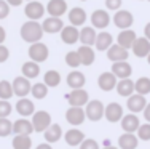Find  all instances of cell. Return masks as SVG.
Wrapping results in <instances>:
<instances>
[{
  "label": "cell",
  "instance_id": "cell-6",
  "mask_svg": "<svg viewBox=\"0 0 150 149\" xmlns=\"http://www.w3.org/2000/svg\"><path fill=\"white\" fill-rule=\"evenodd\" d=\"M11 87H13V93H15L18 98H26L27 95L30 93V90H32L30 80L26 79L24 76L16 77V79L11 82Z\"/></svg>",
  "mask_w": 150,
  "mask_h": 149
},
{
  "label": "cell",
  "instance_id": "cell-31",
  "mask_svg": "<svg viewBox=\"0 0 150 149\" xmlns=\"http://www.w3.org/2000/svg\"><path fill=\"white\" fill-rule=\"evenodd\" d=\"M43 136H45V143L53 144L62 138V128H61V125H58V123H51L50 128L45 130Z\"/></svg>",
  "mask_w": 150,
  "mask_h": 149
},
{
  "label": "cell",
  "instance_id": "cell-8",
  "mask_svg": "<svg viewBox=\"0 0 150 149\" xmlns=\"http://www.w3.org/2000/svg\"><path fill=\"white\" fill-rule=\"evenodd\" d=\"M133 23H134V16H133V13L128 11V10H118V11H115V15H113V24L121 31L129 29V27L133 26Z\"/></svg>",
  "mask_w": 150,
  "mask_h": 149
},
{
  "label": "cell",
  "instance_id": "cell-55",
  "mask_svg": "<svg viewBox=\"0 0 150 149\" xmlns=\"http://www.w3.org/2000/svg\"><path fill=\"white\" fill-rule=\"evenodd\" d=\"M27 2H32V0H27Z\"/></svg>",
  "mask_w": 150,
  "mask_h": 149
},
{
  "label": "cell",
  "instance_id": "cell-47",
  "mask_svg": "<svg viewBox=\"0 0 150 149\" xmlns=\"http://www.w3.org/2000/svg\"><path fill=\"white\" fill-rule=\"evenodd\" d=\"M144 117H145V120L150 123V103H147V106H145V109H144Z\"/></svg>",
  "mask_w": 150,
  "mask_h": 149
},
{
  "label": "cell",
  "instance_id": "cell-40",
  "mask_svg": "<svg viewBox=\"0 0 150 149\" xmlns=\"http://www.w3.org/2000/svg\"><path fill=\"white\" fill-rule=\"evenodd\" d=\"M66 64L69 67H74V69H77L78 66H81V61H80V56H78V53L72 50V51H69L66 55Z\"/></svg>",
  "mask_w": 150,
  "mask_h": 149
},
{
  "label": "cell",
  "instance_id": "cell-45",
  "mask_svg": "<svg viewBox=\"0 0 150 149\" xmlns=\"http://www.w3.org/2000/svg\"><path fill=\"white\" fill-rule=\"evenodd\" d=\"M10 15V5L6 0H0V19H5Z\"/></svg>",
  "mask_w": 150,
  "mask_h": 149
},
{
  "label": "cell",
  "instance_id": "cell-52",
  "mask_svg": "<svg viewBox=\"0 0 150 149\" xmlns=\"http://www.w3.org/2000/svg\"><path fill=\"white\" fill-rule=\"evenodd\" d=\"M102 149H120V148H115V146H104Z\"/></svg>",
  "mask_w": 150,
  "mask_h": 149
},
{
  "label": "cell",
  "instance_id": "cell-18",
  "mask_svg": "<svg viewBox=\"0 0 150 149\" xmlns=\"http://www.w3.org/2000/svg\"><path fill=\"white\" fill-rule=\"evenodd\" d=\"M45 8H46V11H48L50 16L61 18L67 11V2L66 0H50Z\"/></svg>",
  "mask_w": 150,
  "mask_h": 149
},
{
  "label": "cell",
  "instance_id": "cell-33",
  "mask_svg": "<svg viewBox=\"0 0 150 149\" xmlns=\"http://www.w3.org/2000/svg\"><path fill=\"white\" fill-rule=\"evenodd\" d=\"M21 72H23V76L26 77V79H37L38 74H40V66H38V63H34V61H26L21 67Z\"/></svg>",
  "mask_w": 150,
  "mask_h": 149
},
{
  "label": "cell",
  "instance_id": "cell-20",
  "mask_svg": "<svg viewBox=\"0 0 150 149\" xmlns=\"http://www.w3.org/2000/svg\"><path fill=\"white\" fill-rule=\"evenodd\" d=\"M131 50H133L134 56H137V58H147L150 53V42L145 37H137Z\"/></svg>",
  "mask_w": 150,
  "mask_h": 149
},
{
  "label": "cell",
  "instance_id": "cell-28",
  "mask_svg": "<svg viewBox=\"0 0 150 149\" xmlns=\"http://www.w3.org/2000/svg\"><path fill=\"white\" fill-rule=\"evenodd\" d=\"M139 144V138L136 133H123L118 138V148L120 149H136Z\"/></svg>",
  "mask_w": 150,
  "mask_h": 149
},
{
  "label": "cell",
  "instance_id": "cell-37",
  "mask_svg": "<svg viewBox=\"0 0 150 149\" xmlns=\"http://www.w3.org/2000/svg\"><path fill=\"white\" fill-rule=\"evenodd\" d=\"M30 95L35 99H43V98H46V95H48V87H46L43 82H37V83L32 85Z\"/></svg>",
  "mask_w": 150,
  "mask_h": 149
},
{
  "label": "cell",
  "instance_id": "cell-1",
  "mask_svg": "<svg viewBox=\"0 0 150 149\" xmlns=\"http://www.w3.org/2000/svg\"><path fill=\"white\" fill-rule=\"evenodd\" d=\"M21 38L27 43H35V42H40L43 37V27L38 21H26V23L21 26Z\"/></svg>",
  "mask_w": 150,
  "mask_h": 149
},
{
  "label": "cell",
  "instance_id": "cell-44",
  "mask_svg": "<svg viewBox=\"0 0 150 149\" xmlns=\"http://www.w3.org/2000/svg\"><path fill=\"white\" fill-rule=\"evenodd\" d=\"M105 8L112 10V11H118L121 10V0H105Z\"/></svg>",
  "mask_w": 150,
  "mask_h": 149
},
{
  "label": "cell",
  "instance_id": "cell-19",
  "mask_svg": "<svg viewBox=\"0 0 150 149\" xmlns=\"http://www.w3.org/2000/svg\"><path fill=\"white\" fill-rule=\"evenodd\" d=\"M128 50H125L123 47H120L118 43H112V47L107 50V58L112 63H118V61H128Z\"/></svg>",
  "mask_w": 150,
  "mask_h": 149
},
{
  "label": "cell",
  "instance_id": "cell-3",
  "mask_svg": "<svg viewBox=\"0 0 150 149\" xmlns=\"http://www.w3.org/2000/svg\"><path fill=\"white\" fill-rule=\"evenodd\" d=\"M30 122H32V127H34V132L45 133V130H48L50 125H51V115L46 111H37L34 112Z\"/></svg>",
  "mask_w": 150,
  "mask_h": 149
},
{
  "label": "cell",
  "instance_id": "cell-16",
  "mask_svg": "<svg viewBox=\"0 0 150 149\" xmlns=\"http://www.w3.org/2000/svg\"><path fill=\"white\" fill-rule=\"evenodd\" d=\"M112 74L117 79H129L133 74V67L128 61H118V63H112Z\"/></svg>",
  "mask_w": 150,
  "mask_h": 149
},
{
  "label": "cell",
  "instance_id": "cell-51",
  "mask_svg": "<svg viewBox=\"0 0 150 149\" xmlns=\"http://www.w3.org/2000/svg\"><path fill=\"white\" fill-rule=\"evenodd\" d=\"M35 149H53V146L50 143H42V144H38Z\"/></svg>",
  "mask_w": 150,
  "mask_h": 149
},
{
  "label": "cell",
  "instance_id": "cell-39",
  "mask_svg": "<svg viewBox=\"0 0 150 149\" xmlns=\"http://www.w3.org/2000/svg\"><path fill=\"white\" fill-rule=\"evenodd\" d=\"M13 133V122L10 119H0V138L10 136Z\"/></svg>",
  "mask_w": 150,
  "mask_h": 149
},
{
  "label": "cell",
  "instance_id": "cell-50",
  "mask_svg": "<svg viewBox=\"0 0 150 149\" xmlns=\"http://www.w3.org/2000/svg\"><path fill=\"white\" fill-rule=\"evenodd\" d=\"M23 2L24 0H6V3H8L10 6H19Z\"/></svg>",
  "mask_w": 150,
  "mask_h": 149
},
{
  "label": "cell",
  "instance_id": "cell-26",
  "mask_svg": "<svg viewBox=\"0 0 150 149\" xmlns=\"http://www.w3.org/2000/svg\"><path fill=\"white\" fill-rule=\"evenodd\" d=\"M96 37H98V32L93 26H83L80 29V38L78 40L81 42L86 47H91V45L96 43Z\"/></svg>",
  "mask_w": 150,
  "mask_h": 149
},
{
  "label": "cell",
  "instance_id": "cell-38",
  "mask_svg": "<svg viewBox=\"0 0 150 149\" xmlns=\"http://www.w3.org/2000/svg\"><path fill=\"white\" fill-rule=\"evenodd\" d=\"M13 95L15 93H13L11 82H8V80H0V99H6L8 101Z\"/></svg>",
  "mask_w": 150,
  "mask_h": 149
},
{
  "label": "cell",
  "instance_id": "cell-43",
  "mask_svg": "<svg viewBox=\"0 0 150 149\" xmlns=\"http://www.w3.org/2000/svg\"><path fill=\"white\" fill-rule=\"evenodd\" d=\"M78 149H101V148H99V143L96 140H93V138H86V140L78 146Z\"/></svg>",
  "mask_w": 150,
  "mask_h": 149
},
{
  "label": "cell",
  "instance_id": "cell-41",
  "mask_svg": "<svg viewBox=\"0 0 150 149\" xmlns=\"http://www.w3.org/2000/svg\"><path fill=\"white\" fill-rule=\"evenodd\" d=\"M137 135V138L141 141H150V123H141V127H139V130L136 132Z\"/></svg>",
  "mask_w": 150,
  "mask_h": 149
},
{
  "label": "cell",
  "instance_id": "cell-56",
  "mask_svg": "<svg viewBox=\"0 0 150 149\" xmlns=\"http://www.w3.org/2000/svg\"><path fill=\"white\" fill-rule=\"evenodd\" d=\"M149 2H150V0H149Z\"/></svg>",
  "mask_w": 150,
  "mask_h": 149
},
{
  "label": "cell",
  "instance_id": "cell-48",
  "mask_svg": "<svg viewBox=\"0 0 150 149\" xmlns=\"http://www.w3.org/2000/svg\"><path fill=\"white\" fill-rule=\"evenodd\" d=\"M144 37L150 42V23H147V24H145V27H144Z\"/></svg>",
  "mask_w": 150,
  "mask_h": 149
},
{
  "label": "cell",
  "instance_id": "cell-32",
  "mask_svg": "<svg viewBox=\"0 0 150 149\" xmlns=\"http://www.w3.org/2000/svg\"><path fill=\"white\" fill-rule=\"evenodd\" d=\"M113 43V37L110 32H99L98 37H96V48L99 50V51H107L110 47H112Z\"/></svg>",
  "mask_w": 150,
  "mask_h": 149
},
{
  "label": "cell",
  "instance_id": "cell-29",
  "mask_svg": "<svg viewBox=\"0 0 150 149\" xmlns=\"http://www.w3.org/2000/svg\"><path fill=\"white\" fill-rule=\"evenodd\" d=\"M69 21L75 27L83 26L85 21H86V11H85L83 8H80V6H74V8L69 11Z\"/></svg>",
  "mask_w": 150,
  "mask_h": 149
},
{
  "label": "cell",
  "instance_id": "cell-13",
  "mask_svg": "<svg viewBox=\"0 0 150 149\" xmlns=\"http://www.w3.org/2000/svg\"><path fill=\"white\" fill-rule=\"evenodd\" d=\"M117 77L112 74V71H107V72H102L101 76L98 77V87L101 88L102 91H112L113 88H117Z\"/></svg>",
  "mask_w": 150,
  "mask_h": 149
},
{
  "label": "cell",
  "instance_id": "cell-22",
  "mask_svg": "<svg viewBox=\"0 0 150 149\" xmlns=\"http://www.w3.org/2000/svg\"><path fill=\"white\" fill-rule=\"evenodd\" d=\"M80 38V31L77 29L75 26H64L62 31H61V40L67 45H74L75 42H78Z\"/></svg>",
  "mask_w": 150,
  "mask_h": 149
},
{
  "label": "cell",
  "instance_id": "cell-42",
  "mask_svg": "<svg viewBox=\"0 0 150 149\" xmlns=\"http://www.w3.org/2000/svg\"><path fill=\"white\" fill-rule=\"evenodd\" d=\"M13 106L10 104V101L6 99H0V119H8L11 115Z\"/></svg>",
  "mask_w": 150,
  "mask_h": 149
},
{
  "label": "cell",
  "instance_id": "cell-53",
  "mask_svg": "<svg viewBox=\"0 0 150 149\" xmlns=\"http://www.w3.org/2000/svg\"><path fill=\"white\" fill-rule=\"evenodd\" d=\"M147 63L150 64V53H149V56H147Z\"/></svg>",
  "mask_w": 150,
  "mask_h": 149
},
{
  "label": "cell",
  "instance_id": "cell-46",
  "mask_svg": "<svg viewBox=\"0 0 150 149\" xmlns=\"http://www.w3.org/2000/svg\"><path fill=\"white\" fill-rule=\"evenodd\" d=\"M8 58H10V50H8V47L0 45V64H2V63H5Z\"/></svg>",
  "mask_w": 150,
  "mask_h": 149
},
{
  "label": "cell",
  "instance_id": "cell-5",
  "mask_svg": "<svg viewBox=\"0 0 150 149\" xmlns=\"http://www.w3.org/2000/svg\"><path fill=\"white\" fill-rule=\"evenodd\" d=\"M67 101L74 108H85L90 103V95L85 88H78V90H72L67 95Z\"/></svg>",
  "mask_w": 150,
  "mask_h": 149
},
{
  "label": "cell",
  "instance_id": "cell-24",
  "mask_svg": "<svg viewBox=\"0 0 150 149\" xmlns=\"http://www.w3.org/2000/svg\"><path fill=\"white\" fill-rule=\"evenodd\" d=\"M136 38H137V35H136V32L133 29H125L118 34L117 43H118L120 47H123L125 50H129L131 47H133V43L136 42Z\"/></svg>",
  "mask_w": 150,
  "mask_h": 149
},
{
  "label": "cell",
  "instance_id": "cell-49",
  "mask_svg": "<svg viewBox=\"0 0 150 149\" xmlns=\"http://www.w3.org/2000/svg\"><path fill=\"white\" fill-rule=\"evenodd\" d=\"M5 38H6V32H5V29H3V26H0V45H3Z\"/></svg>",
  "mask_w": 150,
  "mask_h": 149
},
{
  "label": "cell",
  "instance_id": "cell-4",
  "mask_svg": "<svg viewBox=\"0 0 150 149\" xmlns=\"http://www.w3.org/2000/svg\"><path fill=\"white\" fill-rule=\"evenodd\" d=\"M29 58H30V61H34V63H43L48 59V56H50V50L48 47L43 43V42H35V43H30V47H29Z\"/></svg>",
  "mask_w": 150,
  "mask_h": 149
},
{
  "label": "cell",
  "instance_id": "cell-14",
  "mask_svg": "<svg viewBox=\"0 0 150 149\" xmlns=\"http://www.w3.org/2000/svg\"><path fill=\"white\" fill-rule=\"evenodd\" d=\"M121 128H123V133H136L141 127V122H139V117L136 114H125L123 119L120 122Z\"/></svg>",
  "mask_w": 150,
  "mask_h": 149
},
{
  "label": "cell",
  "instance_id": "cell-27",
  "mask_svg": "<svg viewBox=\"0 0 150 149\" xmlns=\"http://www.w3.org/2000/svg\"><path fill=\"white\" fill-rule=\"evenodd\" d=\"M117 93L120 95V96H125V98H129L131 95L136 93L134 90V82L131 79H121L118 80V83H117Z\"/></svg>",
  "mask_w": 150,
  "mask_h": 149
},
{
  "label": "cell",
  "instance_id": "cell-35",
  "mask_svg": "<svg viewBox=\"0 0 150 149\" xmlns=\"http://www.w3.org/2000/svg\"><path fill=\"white\" fill-rule=\"evenodd\" d=\"M11 144L13 149H32V138L27 135H15Z\"/></svg>",
  "mask_w": 150,
  "mask_h": 149
},
{
  "label": "cell",
  "instance_id": "cell-21",
  "mask_svg": "<svg viewBox=\"0 0 150 149\" xmlns=\"http://www.w3.org/2000/svg\"><path fill=\"white\" fill-rule=\"evenodd\" d=\"M67 85L70 87V90H78V88H83L85 87V82H86V79H85V74L80 72V71H72V72L67 74V79H66Z\"/></svg>",
  "mask_w": 150,
  "mask_h": 149
},
{
  "label": "cell",
  "instance_id": "cell-54",
  "mask_svg": "<svg viewBox=\"0 0 150 149\" xmlns=\"http://www.w3.org/2000/svg\"><path fill=\"white\" fill-rule=\"evenodd\" d=\"M81 2H86V0H81Z\"/></svg>",
  "mask_w": 150,
  "mask_h": 149
},
{
  "label": "cell",
  "instance_id": "cell-2",
  "mask_svg": "<svg viewBox=\"0 0 150 149\" xmlns=\"http://www.w3.org/2000/svg\"><path fill=\"white\" fill-rule=\"evenodd\" d=\"M105 112V106L102 104V101L99 99H91L86 106H85V114H86V119L91 120V122H98L104 117Z\"/></svg>",
  "mask_w": 150,
  "mask_h": 149
},
{
  "label": "cell",
  "instance_id": "cell-25",
  "mask_svg": "<svg viewBox=\"0 0 150 149\" xmlns=\"http://www.w3.org/2000/svg\"><path fill=\"white\" fill-rule=\"evenodd\" d=\"M13 133L15 135H27V136H30V135L34 133L32 122L27 120V119H24V117L15 120V122H13Z\"/></svg>",
  "mask_w": 150,
  "mask_h": 149
},
{
  "label": "cell",
  "instance_id": "cell-7",
  "mask_svg": "<svg viewBox=\"0 0 150 149\" xmlns=\"http://www.w3.org/2000/svg\"><path fill=\"white\" fill-rule=\"evenodd\" d=\"M46 11L45 5L40 3L38 0H32V2H27V5L24 6V15L29 18L30 21H37L40 18H43Z\"/></svg>",
  "mask_w": 150,
  "mask_h": 149
},
{
  "label": "cell",
  "instance_id": "cell-15",
  "mask_svg": "<svg viewBox=\"0 0 150 149\" xmlns=\"http://www.w3.org/2000/svg\"><path fill=\"white\" fill-rule=\"evenodd\" d=\"M86 140V136H85V133L81 132L80 128H77V127H74V128H70V130H67L66 133H64V141H66L69 146H80L83 141Z\"/></svg>",
  "mask_w": 150,
  "mask_h": 149
},
{
  "label": "cell",
  "instance_id": "cell-23",
  "mask_svg": "<svg viewBox=\"0 0 150 149\" xmlns=\"http://www.w3.org/2000/svg\"><path fill=\"white\" fill-rule=\"evenodd\" d=\"M42 27H43V32H46V34H56V32H61V31H62L64 24H62V19H61V18L48 16L43 23H42Z\"/></svg>",
  "mask_w": 150,
  "mask_h": 149
},
{
  "label": "cell",
  "instance_id": "cell-36",
  "mask_svg": "<svg viewBox=\"0 0 150 149\" xmlns=\"http://www.w3.org/2000/svg\"><path fill=\"white\" fill-rule=\"evenodd\" d=\"M134 90L137 95H142V96L149 95L150 93V79L149 77H139L134 82Z\"/></svg>",
  "mask_w": 150,
  "mask_h": 149
},
{
  "label": "cell",
  "instance_id": "cell-9",
  "mask_svg": "<svg viewBox=\"0 0 150 149\" xmlns=\"http://www.w3.org/2000/svg\"><path fill=\"white\" fill-rule=\"evenodd\" d=\"M125 115V111H123V106L120 103H109L105 106V112H104V117L109 120L110 123H117V122H121Z\"/></svg>",
  "mask_w": 150,
  "mask_h": 149
},
{
  "label": "cell",
  "instance_id": "cell-17",
  "mask_svg": "<svg viewBox=\"0 0 150 149\" xmlns=\"http://www.w3.org/2000/svg\"><path fill=\"white\" fill-rule=\"evenodd\" d=\"M15 109H16L18 114H19L21 117H24V119L34 115V112H35L34 101H30V99H27V98H19V99H18Z\"/></svg>",
  "mask_w": 150,
  "mask_h": 149
},
{
  "label": "cell",
  "instance_id": "cell-34",
  "mask_svg": "<svg viewBox=\"0 0 150 149\" xmlns=\"http://www.w3.org/2000/svg\"><path fill=\"white\" fill-rule=\"evenodd\" d=\"M61 80H62V79H61V74L58 72V71H54V69L46 71V74L43 77V83L48 88H56L61 83Z\"/></svg>",
  "mask_w": 150,
  "mask_h": 149
},
{
  "label": "cell",
  "instance_id": "cell-10",
  "mask_svg": "<svg viewBox=\"0 0 150 149\" xmlns=\"http://www.w3.org/2000/svg\"><path fill=\"white\" fill-rule=\"evenodd\" d=\"M91 24L94 29H105L110 24V15L107 10H94L91 13Z\"/></svg>",
  "mask_w": 150,
  "mask_h": 149
},
{
  "label": "cell",
  "instance_id": "cell-12",
  "mask_svg": "<svg viewBox=\"0 0 150 149\" xmlns=\"http://www.w3.org/2000/svg\"><path fill=\"white\" fill-rule=\"evenodd\" d=\"M85 119H86L85 108H74V106H70L66 111V120L70 125H75V127L81 125V123L85 122Z\"/></svg>",
  "mask_w": 150,
  "mask_h": 149
},
{
  "label": "cell",
  "instance_id": "cell-11",
  "mask_svg": "<svg viewBox=\"0 0 150 149\" xmlns=\"http://www.w3.org/2000/svg\"><path fill=\"white\" fill-rule=\"evenodd\" d=\"M145 106H147V99H145V96H142V95H131L129 98H128L126 101V108L128 111L131 112V114H137V112H144Z\"/></svg>",
  "mask_w": 150,
  "mask_h": 149
},
{
  "label": "cell",
  "instance_id": "cell-30",
  "mask_svg": "<svg viewBox=\"0 0 150 149\" xmlns=\"http://www.w3.org/2000/svg\"><path fill=\"white\" fill-rule=\"evenodd\" d=\"M78 56H80V61L83 66H91L96 59V53L91 47H86V45H81L80 48L77 50Z\"/></svg>",
  "mask_w": 150,
  "mask_h": 149
}]
</instances>
